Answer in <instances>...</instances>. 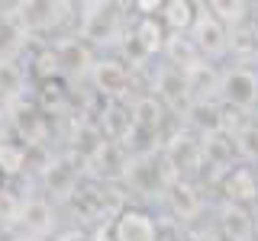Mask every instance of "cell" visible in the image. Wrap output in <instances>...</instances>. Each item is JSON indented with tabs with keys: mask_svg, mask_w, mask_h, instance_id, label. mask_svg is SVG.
Returning <instances> with one entry per match:
<instances>
[{
	"mask_svg": "<svg viewBox=\"0 0 258 241\" xmlns=\"http://www.w3.org/2000/svg\"><path fill=\"white\" fill-rule=\"evenodd\" d=\"M207 10L213 13L226 29H236V26H242V23L248 20V7L239 4V0H210Z\"/></svg>",
	"mask_w": 258,
	"mask_h": 241,
	"instance_id": "cb8c5ba5",
	"label": "cell"
},
{
	"mask_svg": "<svg viewBox=\"0 0 258 241\" xmlns=\"http://www.w3.org/2000/svg\"><path fill=\"white\" fill-rule=\"evenodd\" d=\"M187 116H190V126L200 132V139L223 132V103H216V100L194 103V106L187 109Z\"/></svg>",
	"mask_w": 258,
	"mask_h": 241,
	"instance_id": "44dd1931",
	"label": "cell"
},
{
	"mask_svg": "<svg viewBox=\"0 0 258 241\" xmlns=\"http://www.w3.org/2000/svg\"><path fill=\"white\" fill-rule=\"evenodd\" d=\"M129 116H133V135H158L161 126L168 123V109L158 96L142 93L129 103Z\"/></svg>",
	"mask_w": 258,
	"mask_h": 241,
	"instance_id": "7c38bea8",
	"label": "cell"
},
{
	"mask_svg": "<svg viewBox=\"0 0 258 241\" xmlns=\"http://www.w3.org/2000/svg\"><path fill=\"white\" fill-rule=\"evenodd\" d=\"M220 231L226 241H252L255 235V219L245 206H232L223 203L220 209Z\"/></svg>",
	"mask_w": 258,
	"mask_h": 241,
	"instance_id": "2e32d148",
	"label": "cell"
},
{
	"mask_svg": "<svg viewBox=\"0 0 258 241\" xmlns=\"http://www.w3.org/2000/svg\"><path fill=\"white\" fill-rule=\"evenodd\" d=\"M29 77H36L39 84H48V80H58L61 77V64L58 55H55V45H39L36 55L29 61Z\"/></svg>",
	"mask_w": 258,
	"mask_h": 241,
	"instance_id": "603a6c76",
	"label": "cell"
},
{
	"mask_svg": "<svg viewBox=\"0 0 258 241\" xmlns=\"http://www.w3.org/2000/svg\"><path fill=\"white\" fill-rule=\"evenodd\" d=\"M129 42L139 48V55L149 61V58H155V55L165 52L168 29H165V23H161L158 16H139L133 32H129Z\"/></svg>",
	"mask_w": 258,
	"mask_h": 241,
	"instance_id": "5bb4252c",
	"label": "cell"
},
{
	"mask_svg": "<svg viewBox=\"0 0 258 241\" xmlns=\"http://www.w3.org/2000/svg\"><path fill=\"white\" fill-rule=\"evenodd\" d=\"M165 203H168V212H171L181 225L197 222L200 212H204V196H200V187L194 180H174V183H168Z\"/></svg>",
	"mask_w": 258,
	"mask_h": 241,
	"instance_id": "8fae6325",
	"label": "cell"
},
{
	"mask_svg": "<svg viewBox=\"0 0 258 241\" xmlns=\"http://www.w3.org/2000/svg\"><path fill=\"white\" fill-rule=\"evenodd\" d=\"M55 241H94V235L84 231V228H68V231H61V235H55Z\"/></svg>",
	"mask_w": 258,
	"mask_h": 241,
	"instance_id": "83f0119b",
	"label": "cell"
},
{
	"mask_svg": "<svg viewBox=\"0 0 258 241\" xmlns=\"http://www.w3.org/2000/svg\"><path fill=\"white\" fill-rule=\"evenodd\" d=\"M16 10H20V20L29 36H45V32L64 26L75 16L78 4H68V0H23V4H16Z\"/></svg>",
	"mask_w": 258,
	"mask_h": 241,
	"instance_id": "277c9868",
	"label": "cell"
},
{
	"mask_svg": "<svg viewBox=\"0 0 258 241\" xmlns=\"http://www.w3.org/2000/svg\"><path fill=\"white\" fill-rule=\"evenodd\" d=\"M87 80L103 103H123L126 93L133 90V68L116 55H97Z\"/></svg>",
	"mask_w": 258,
	"mask_h": 241,
	"instance_id": "7a4b0ae2",
	"label": "cell"
},
{
	"mask_svg": "<svg viewBox=\"0 0 258 241\" xmlns=\"http://www.w3.org/2000/svg\"><path fill=\"white\" fill-rule=\"evenodd\" d=\"M220 100L223 106L252 112L258 106V74L252 68H226L220 74Z\"/></svg>",
	"mask_w": 258,
	"mask_h": 241,
	"instance_id": "8992f818",
	"label": "cell"
},
{
	"mask_svg": "<svg viewBox=\"0 0 258 241\" xmlns=\"http://www.w3.org/2000/svg\"><path fill=\"white\" fill-rule=\"evenodd\" d=\"M81 161L75 151H61V155H48V161L39 167V183L42 193L52 199H71L75 190L81 187Z\"/></svg>",
	"mask_w": 258,
	"mask_h": 241,
	"instance_id": "3957f363",
	"label": "cell"
},
{
	"mask_svg": "<svg viewBox=\"0 0 258 241\" xmlns=\"http://www.w3.org/2000/svg\"><path fill=\"white\" fill-rule=\"evenodd\" d=\"M161 58L168 61V68L174 71H194L197 64H204V58H200L197 45L190 42V36H171L168 32V42H165V52H161Z\"/></svg>",
	"mask_w": 258,
	"mask_h": 241,
	"instance_id": "e0dca14e",
	"label": "cell"
},
{
	"mask_svg": "<svg viewBox=\"0 0 258 241\" xmlns=\"http://www.w3.org/2000/svg\"><path fill=\"white\" fill-rule=\"evenodd\" d=\"M64 100H68V90L61 87V80H48V84H39V112L42 116H55V112L64 109Z\"/></svg>",
	"mask_w": 258,
	"mask_h": 241,
	"instance_id": "484cf974",
	"label": "cell"
},
{
	"mask_svg": "<svg viewBox=\"0 0 258 241\" xmlns=\"http://www.w3.org/2000/svg\"><path fill=\"white\" fill-rule=\"evenodd\" d=\"M187 90H190V103H207L220 93V74L213 71V64H197L194 71H187Z\"/></svg>",
	"mask_w": 258,
	"mask_h": 241,
	"instance_id": "ffe728a7",
	"label": "cell"
},
{
	"mask_svg": "<svg viewBox=\"0 0 258 241\" xmlns=\"http://www.w3.org/2000/svg\"><path fill=\"white\" fill-rule=\"evenodd\" d=\"M55 203L42 193H32V196H23V209H20V222L16 228L26 238H48L55 231Z\"/></svg>",
	"mask_w": 258,
	"mask_h": 241,
	"instance_id": "ba28073f",
	"label": "cell"
},
{
	"mask_svg": "<svg viewBox=\"0 0 258 241\" xmlns=\"http://www.w3.org/2000/svg\"><path fill=\"white\" fill-rule=\"evenodd\" d=\"M55 55H58V64H61V77H78L84 80L91 74L94 61H97V52L87 42H81L78 36H68V39H55Z\"/></svg>",
	"mask_w": 258,
	"mask_h": 241,
	"instance_id": "30bf717a",
	"label": "cell"
},
{
	"mask_svg": "<svg viewBox=\"0 0 258 241\" xmlns=\"http://www.w3.org/2000/svg\"><path fill=\"white\" fill-rule=\"evenodd\" d=\"M123 10H129V4H110V0H84L78 4V32L75 36L81 42H87L94 52L103 48H116L123 39H129V32L123 26Z\"/></svg>",
	"mask_w": 258,
	"mask_h": 241,
	"instance_id": "6da1fadb",
	"label": "cell"
},
{
	"mask_svg": "<svg viewBox=\"0 0 258 241\" xmlns=\"http://www.w3.org/2000/svg\"><path fill=\"white\" fill-rule=\"evenodd\" d=\"M23 241H55V238H26L23 235Z\"/></svg>",
	"mask_w": 258,
	"mask_h": 241,
	"instance_id": "f546056e",
	"label": "cell"
},
{
	"mask_svg": "<svg viewBox=\"0 0 258 241\" xmlns=\"http://www.w3.org/2000/svg\"><path fill=\"white\" fill-rule=\"evenodd\" d=\"M26 84H29V68H23L20 58H0V100L13 103L26 96Z\"/></svg>",
	"mask_w": 258,
	"mask_h": 241,
	"instance_id": "ac0fdd59",
	"label": "cell"
},
{
	"mask_svg": "<svg viewBox=\"0 0 258 241\" xmlns=\"http://www.w3.org/2000/svg\"><path fill=\"white\" fill-rule=\"evenodd\" d=\"M158 20L165 23V29L171 36H187L194 20H197V4H190V0H165Z\"/></svg>",
	"mask_w": 258,
	"mask_h": 241,
	"instance_id": "d6986e66",
	"label": "cell"
},
{
	"mask_svg": "<svg viewBox=\"0 0 258 241\" xmlns=\"http://www.w3.org/2000/svg\"><path fill=\"white\" fill-rule=\"evenodd\" d=\"M229 52L239 55V58H245V55L258 52V26L255 23H242V26L229 29Z\"/></svg>",
	"mask_w": 258,
	"mask_h": 241,
	"instance_id": "d4e9b609",
	"label": "cell"
},
{
	"mask_svg": "<svg viewBox=\"0 0 258 241\" xmlns=\"http://www.w3.org/2000/svg\"><path fill=\"white\" fill-rule=\"evenodd\" d=\"M110 238L113 241H161V225L149 209L126 206L110 222Z\"/></svg>",
	"mask_w": 258,
	"mask_h": 241,
	"instance_id": "52a82bcc",
	"label": "cell"
},
{
	"mask_svg": "<svg viewBox=\"0 0 258 241\" xmlns=\"http://www.w3.org/2000/svg\"><path fill=\"white\" fill-rule=\"evenodd\" d=\"M223 193H226V203L232 206H245L258 199V180L252 174V167H236V171H226L223 174Z\"/></svg>",
	"mask_w": 258,
	"mask_h": 241,
	"instance_id": "9a60e30c",
	"label": "cell"
},
{
	"mask_svg": "<svg viewBox=\"0 0 258 241\" xmlns=\"http://www.w3.org/2000/svg\"><path fill=\"white\" fill-rule=\"evenodd\" d=\"M255 139H258V126H255Z\"/></svg>",
	"mask_w": 258,
	"mask_h": 241,
	"instance_id": "1f68e13d",
	"label": "cell"
},
{
	"mask_svg": "<svg viewBox=\"0 0 258 241\" xmlns=\"http://www.w3.org/2000/svg\"><path fill=\"white\" fill-rule=\"evenodd\" d=\"M29 32L20 20V10L16 4L0 7V58H20V52L29 42Z\"/></svg>",
	"mask_w": 258,
	"mask_h": 241,
	"instance_id": "4fadbf2b",
	"label": "cell"
},
{
	"mask_svg": "<svg viewBox=\"0 0 258 241\" xmlns=\"http://www.w3.org/2000/svg\"><path fill=\"white\" fill-rule=\"evenodd\" d=\"M29 167V148L20 139H0V177H16Z\"/></svg>",
	"mask_w": 258,
	"mask_h": 241,
	"instance_id": "7402d4cb",
	"label": "cell"
},
{
	"mask_svg": "<svg viewBox=\"0 0 258 241\" xmlns=\"http://www.w3.org/2000/svg\"><path fill=\"white\" fill-rule=\"evenodd\" d=\"M190 42L197 45V52H200V58H223L226 52H229V29L223 26L220 20H216L213 13L207 10V4H197V20H194V26H190Z\"/></svg>",
	"mask_w": 258,
	"mask_h": 241,
	"instance_id": "5b68a950",
	"label": "cell"
},
{
	"mask_svg": "<svg viewBox=\"0 0 258 241\" xmlns=\"http://www.w3.org/2000/svg\"><path fill=\"white\" fill-rule=\"evenodd\" d=\"M7 126H10V112H7V103L0 100V132H4Z\"/></svg>",
	"mask_w": 258,
	"mask_h": 241,
	"instance_id": "f1b7e54d",
	"label": "cell"
},
{
	"mask_svg": "<svg viewBox=\"0 0 258 241\" xmlns=\"http://www.w3.org/2000/svg\"><path fill=\"white\" fill-rule=\"evenodd\" d=\"M171 241H190V238H184V235H177V238H171Z\"/></svg>",
	"mask_w": 258,
	"mask_h": 241,
	"instance_id": "4dcf8cb0",
	"label": "cell"
},
{
	"mask_svg": "<svg viewBox=\"0 0 258 241\" xmlns=\"http://www.w3.org/2000/svg\"><path fill=\"white\" fill-rule=\"evenodd\" d=\"M20 209H23V196L10 183H0V228H16Z\"/></svg>",
	"mask_w": 258,
	"mask_h": 241,
	"instance_id": "4316f807",
	"label": "cell"
},
{
	"mask_svg": "<svg viewBox=\"0 0 258 241\" xmlns=\"http://www.w3.org/2000/svg\"><path fill=\"white\" fill-rule=\"evenodd\" d=\"M152 96H158V100L165 103L168 112H171V109H184V116H187V109L194 106V103H190V90H187V74L168 68V64H161V68L155 71Z\"/></svg>",
	"mask_w": 258,
	"mask_h": 241,
	"instance_id": "9c48e42d",
	"label": "cell"
}]
</instances>
